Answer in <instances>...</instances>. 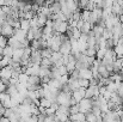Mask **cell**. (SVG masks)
<instances>
[{"mask_svg": "<svg viewBox=\"0 0 123 122\" xmlns=\"http://www.w3.org/2000/svg\"><path fill=\"white\" fill-rule=\"evenodd\" d=\"M71 99H72V93H67L63 91H60L56 97V103L59 105L63 107H71Z\"/></svg>", "mask_w": 123, "mask_h": 122, "instance_id": "cell-1", "label": "cell"}, {"mask_svg": "<svg viewBox=\"0 0 123 122\" xmlns=\"http://www.w3.org/2000/svg\"><path fill=\"white\" fill-rule=\"evenodd\" d=\"M92 104H93V99H91V98H82L81 101L78 103V105H79V111L82 113V114H86V113H88V111H91V109H92Z\"/></svg>", "mask_w": 123, "mask_h": 122, "instance_id": "cell-2", "label": "cell"}, {"mask_svg": "<svg viewBox=\"0 0 123 122\" xmlns=\"http://www.w3.org/2000/svg\"><path fill=\"white\" fill-rule=\"evenodd\" d=\"M13 34H14V29H13L10 24H7L6 20H5V22L0 25V35H2V36L10 39V37L13 36Z\"/></svg>", "mask_w": 123, "mask_h": 122, "instance_id": "cell-3", "label": "cell"}, {"mask_svg": "<svg viewBox=\"0 0 123 122\" xmlns=\"http://www.w3.org/2000/svg\"><path fill=\"white\" fill-rule=\"evenodd\" d=\"M98 96H99V86L98 85H90L88 87H86V93H85L86 98L94 99Z\"/></svg>", "mask_w": 123, "mask_h": 122, "instance_id": "cell-4", "label": "cell"}, {"mask_svg": "<svg viewBox=\"0 0 123 122\" xmlns=\"http://www.w3.org/2000/svg\"><path fill=\"white\" fill-rule=\"evenodd\" d=\"M12 78V68L10 66H6L4 68H0V79L8 84V80Z\"/></svg>", "mask_w": 123, "mask_h": 122, "instance_id": "cell-5", "label": "cell"}, {"mask_svg": "<svg viewBox=\"0 0 123 122\" xmlns=\"http://www.w3.org/2000/svg\"><path fill=\"white\" fill-rule=\"evenodd\" d=\"M59 51H60L62 55H69V54H71V51H72V44H71L69 39H67L66 41H63V42L61 43Z\"/></svg>", "mask_w": 123, "mask_h": 122, "instance_id": "cell-6", "label": "cell"}, {"mask_svg": "<svg viewBox=\"0 0 123 122\" xmlns=\"http://www.w3.org/2000/svg\"><path fill=\"white\" fill-rule=\"evenodd\" d=\"M85 93H86V89L85 87H79V89H77L72 92V98L77 103H79L82 98H85Z\"/></svg>", "mask_w": 123, "mask_h": 122, "instance_id": "cell-7", "label": "cell"}, {"mask_svg": "<svg viewBox=\"0 0 123 122\" xmlns=\"http://www.w3.org/2000/svg\"><path fill=\"white\" fill-rule=\"evenodd\" d=\"M42 55L41 50H32L31 49V54H30V62L31 64H36V65H41L42 61Z\"/></svg>", "mask_w": 123, "mask_h": 122, "instance_id": "cell-8", "label": "cell"}, {"mask_svg": "<svg viewBox=\"0 0 123 122\" xmlns=\"http://www.w3.org/2000/svg\"><path fill=\"white\" fill-rule=\"evenodd\" d=\"M40 65H36V64H30L28 67H25V73L28 76H38V72H40Z\"/></svg>", "mask_w": 123, "mask_h": 122, "instance_id": "cell-9", "label": "cell"}, {"mask_svg": "<svg viewBox=\"0 0 123 122\" xmlns=\"http://www.w3.org/2000/svg\"><path fill=\"white\" fill-rule=\"evenodd\" d=\"M7 44L10 45V47H12L13 49H19V48H24V45L22 44V42H19V41L17 40L14 36H12V37H10L8 40H7Z\"/></svg>", "mask_w": 123, "mask_h": 122, "instance_id": "cell-10", "label": "cell"}, {"mask_svg": "<svg viewBox=\"0 0 123 122\" xmlns=\"http://www.w3.org/2000/svg\"><path fill=\"white\" fill-rule=\"evenodd\" d=\"M79 78L90 80L92 78V71H91V68H82V70H80L79 71Z\"/></svg>", "mask_w": 123, "mask_h": 122, "instance_id": "cell-11", "label": "cell"}, {"mask_svg": "<svg viewBox=\"0 0 123 122\" xmlns=\"http://www.w3.org/2000/svg\"><path fill=\"white\" fill-rule=\"evenodd\" d=\"M110 102H112L114 104H116L117 107H121L122 108L123 107V97H121L118 93H112V96H111V98L109 99Z\"/></svg>", "mask_w": 123, "mask_h": 122, "instance_id": "cell-12", "label": "cell"}, {"mask_svg": "<svg viewBox=\"0 0 123 122\" xmlns=\"http://www.w3.org/2000/svg\"><path fill=\"white\" fill-rule=\"evenodd\" d=\"M103 30H104V26H102V25H99V24H96V25H93L92 26V34H93V36L96 37V39H99V37H102V34H103Z\"/></svg>", "mask_w": 123, "mask_h": 122, "instance_id": "cell-13", "label": "cell"}, {"mask_svg": "<svg viewBox=\"0 0 123 122\" xmlns=\"http://www.w3.org/2000/svg\"><path fill=\"white\" fill-rule=\"evenodd\" d=\"M23 53H24V48L14 49V51H13L11 59H12L13 61H16V62H20V59H22V56H23Z\"/></svg>", "mask_w": 123, "mask_h": 122, "instance_id": "cell-14", "label": "cell"}, {"mask_svg": "<svg viewBox=\"0 0 123 122\" xmlns=\"http://www.w3.org/2000/svg\"><path fill=\"white\" fill-rule=\"evenodd\" d=\"M13 36L19 41V42H23L24 40H26V31H24V30H22V29H14Z\"/></svg>", "mask_w": 123, "mask_h": 122, "instance_id": "cell-15", "label": "cell"}, {"mask_svg": "<svg viewBox=\"0 0 123 122\" xmlns=\"http://www.w3.org/2000/svg\"><path fill=\"white\" fill-rule=\"evenodd\" d=\"M65 4H66V7L68 8V11L72 12V13L79 8L78 7V1H75V0H66Z\"/></svg>", "mask_w": 123, "mask_h": 122, "instance_id": "cell-16", "label": "cell"}, {"mask_svg": "<svg viewBox=\"0 0 123 122\" xmlns=\"http://www.w3.org/2000/svg\"><path fill=\"white\" fill-rule=\"evenodd\" d=\"M36 19H37V25L38 28H44L47 20H48V17H45L44 14H42L41 12H37L36 13Z\"/></svg>", "mask_w": 123, "mask_h": 122, "instance_id": "cell-17", "label": "cell"}, {"mask_svg": "<svg viewBox=\"0 0 123 122\" xmlns=\"http://www.w3.org/2000/svg\"><path fill=\"white\" fill-rule=\"evenodd\" d=\"M69 120L73 122H81L85 121V114L82 113H77V114H73V115H69Z\"/></svg>", "mask_w": 123, "mask_h": 122, "instance_id": "cell-18", "label": "cell"}, {"mask_svg": "<svg viewBox=\"0 0 123 122\" xmlns=\"http://www.w3.org/2000/svg\"><path fill=\"white\" fill-rule=\"evenodd\" d=\"M49 8H50L51 14H56V13L61 12V5H60V2H59L57 0H55V2L49 6Z\"/></svg>", "mask_w": 123, "mask_h": 122, "instance_id": "cell-19", "label": "cell"}, {"mask_svg": "<svg viewBox=\"0 0 123 122\" xmlns=\"http://www.w3.org/2000/svg\"><path fill=\"white\" fill-rule=\"evenodd\" d=\"M19 29H22L24 31H28L30 29V20L24 19V18L19 19Z\"/></svg>", "mask_w": 123, "mask_h": 122, "instance_id": "cell-20", "label": "cell"}, {"mask_svg": "<svg viewBox=\"0 0 123 122\" xmlns=\"http://www.w3.org/2000/svg\"><path fill=\"white\" fill-rule=\"evenodd\" d=\"M13 51H14V49L12 48V47H10L8 44L5 47V48H2V50H1V54H2V56H7V58H11L12 56V54H13Z\"/></svg>", "mask_w": 123, "mask_h": 122, "instance_id": "cell-21", "label": "cell"}, {"mask_svg": "<svg viewBox=\"0 0 123 122\" xmlns=\"http://www.w3.org/2000/svg\"><path fill=\"white\" fill-rule=\"evenodd\" d=\"M41 66V65H40ZM50 70L51 68H49V67H43L41 66L40 67V72H38V77L40 78H44V77H49V73H50Z\"/></svg>", "mask_w": 123, "mask_h": 122, "instance_id": "cell-22", "label": "cell"}, {"mask_svg": "<svg viewBox=\"0 0 123 122\" xmlns=\"http://www.w3.org/2000/svg\"><path fill=\"white\" fill-rule=\"evenodd\" d=\"M28 84H30V85H42L41 78H40L38 76H29Z\"/></svg>", "mask_w": 123, "mask_h": 122, "instance_id": "cell-23", "label": "cell"}, {"mask_svg": "<svg viewBox=\"0 0 123 122\" xmlns=\"http://www.w3.org/2000/svg\"><path fill=\"white\" fill-rule=\"evenodd\" d=\"M114 51H115V54H116V56H117V58L123 59V44L117 43V44L114 47Z\"/></svg>", "mask_w": 123, "mask_h": 122, "instance_id": "cell-24", "label": "cell"}, {"mask_svg": "<svg viewBox=\"0 0 123 122\" xmlns=\"http://www.w3.org/2000/svg\"><path fill=\"white\" fill-rule=\"evenodd\" d=\"M67 85L69 86V89L72 90V92H73L74 90H77V89L80 87V86H79V83H78V79H68Z\"/></svg>", "mask_w": 123, "mask_h": 122, "instance_id": "cell-25", "label": "cell"}, {"mask_svg": "<svg viewBox=\"0 0 123 122\" xmlns=\"http://www.w3.org/2000/svg\"><path fill=\"white\" fill-rule=\"evenodd\" d=\"M28 80H29V76H28L25 72H22V73L18 74V83H19V84L26 85V84H28Z\"/></svg>", "mask_w": 123, "mask_h": 122, "instance_id": "cell-26", "label": "cell"}, {"mask_svg": "<svg viewBox=\"0 0 123 122\" xmlns=\"http://www.w3.org/2000/svg\"><path fill=\"white\" fill-rule=\"evenodd\" d=\"M6 92L12 97V96H16L18 93V90H17V85H7V89H6Z\"/></svg>", "mask_w": 123, "mask_h": 122, "instance_id": "cell-27", "label": "cell"}, {"mask_svg": "<svg viewBox=\"0 0 123 122\" xmlns=\"http://www.w3.org/2000/svg\"><path fill=\"white\" fill-rule=\"evenodd\" d=\"M91 30H92V25H91L88 22H84L81 29H80V32H81V34H86V35H87Z\"/></svg>", "mask_w": 123, "mask_h": 122, "instance_id": "cell-28", "label": "cell"}, {"mask_svg": "<svg viewBox=\"0 0 123 122\" xmlns=\"http://www.w3.org/2000/svg\"><path fill=\"white\" fill-rule=\"evenodd\" d=\"M50 104H51V102L50 101H48L47 98H40V107H42V108H44V109H47V108H49L50 107Z\"/></svg>", "mask_w": 123, "mask_h": 122, "instance_id": "cell-29", "label": "cell"}, {"mask_svg": "<svg viewBox=\"0 0 123 122\" xmlns=\"http://www.w3.org/2000/svg\"><path fill=\"white\" fill-rule=\"evenodd\" d=\"M102 37H103L104 40H109V39H111V37H112V31L109 30V29H106V28H104L103 34H102Z\"/></svg>", "mask_w": 123, "mask_h": 122, "instance_id": "cell-30", "label": "cell"}, {"mask_svg": "<svg viewBox=\"0 0 123 122\" xmlns=\"http://www.w3.org/2000/svg\"><path fill=\"white\" fill-rule=\"evenodd\" d=\"M105 51H106V48H99V49H97V51H96L97 59L98 60H102L104 58V55H105Z\"/></svg>", "mask_w": 123, "mask_h": 122, "instance_id": "cell-31", "label": "cell"}, {"mask_svg": "<svg viewBox=\"0 0 123 122\" xmlns=\"http://www.w3.org/2000/svg\"><path fill=\"white\" fill-rule=\"evenodd\" d=\"M10 61H11V58L2 56V59L0 60V68H4V67L8 66V65H10Z\"/></svg>", "mask_w": 123, "mask_h": 122, "instance_id": "cell-32", "label": "cell"}, {"mask_svg": "<svg viewBox=\"0 0 123 122\" xmlns=\"http://www.w3.org/2000/svg\"><path fill=\"white\" fill-rule=\"evenodd\" d=\"M51 49L50 48H44V49H42L41 50V55H42V58H47V59H49L50 58V55H51Z\"/></svg>", "mask_w": 123, "mask_h": 122, "instance_id": "cell-33", "label": "cell"}, {"mask_svg": "<svg viewBox=\"0 0 123 122\" xmlns=\"http://www.w3.org/2000/svg\"><path fill=\"white\" fill-rule=\"evenodd\" d=\"M96 51H97V48H90V47H87V49L84 51V54L85 55H87V56H96Z\"/></svg>", "mask_w": 123, "mask_h": 122, "instance_id": "cell-34", "label": "cell"}, {"mask_svg": "<svg viewBox=\"0 0 123 122\" xmlns=\"http://www.w3.org/2000/svg\"><path fill=\"white\" fill-rule=\"evenodd\" d=\"M75 62L77 61H69V62H67L65 66H66V68H67V72H68V74L72 72V71H74L75 70Z\"/></svg>", "mask_w": 123, "mask_h": 122, "instance_id": "cell-35", "label": "cell"}, {"mask_svg": "<svg viewBox=\"0 0 123 122\" xmlns=\"http://www.w3.org/2000/svg\"><path fill=\"white\" fill-rule=\"evenodd\" d=\"M41 66L43 67H49V68H51L53 67V62L50 61V59H47V58H43L41 61Z\"/></svg>", "mask_w": 123, "mask_h": 122, "instance_id": "cell-36", "label": "cell"}, {"mask_svg": "<svg viewBox=\"0 0 123 122\" xmlns=\"http://www.w3.org/2000/svg\"><path fill=\"white\" fill-rule=\"evenodd\" d=\"M90 14H91V12H90V11L84 10V11L81 12V20H84V22H87V20H88V18H90Z\"/></svg>", "mask_w": 123, "mask_h": 122, "instance_id": "cell-37", "label": "cell"}, {"mask_svg": "<svg viewBox=\"0 0 123 122\" xmlns=\"http://www.w3.org/2000/svg\"><path fill=\"white\" fill-rule=\"evenodd\" d=\"M77 113H79V105L78 104L71 105L69 107V115H73V114H77Z\"/></svg>", "mask_w": 123, "mask_h": 122, "instance_id": "cell-38", "label": "cell"}, {"mask_svg": "<svg viewBox=\"0 0 123 122\" xmlns=\"http://www.w3.org/2000/svg\"><path fill=\"white\" fill-rule=\"evenodd\" d=\"M78 83H79V86L80 87H88V85H90V83H88V80H86V79H81V78H79L78 79Z\"/></svg>", "mask_w": 123, "mask_h": 122, "instance_id": "cell-39", "label": "cell"}, {"mask_svg": "<svg viewBox=\"0 0 123 122\" xmlns=\"http://www.w3.org/2000/svg\"><path fill=\"white\" fill-rule=\"evenodd\" d=\"M56 68H57V71H59L60 76L68 74V72H67V68H66V66H65V65H63V66H60V67H56Z\"/></svg>", "mask_w": 123, "mask_h": 122, "instance_id": "cell-40", "label": "cell"}, {"mask_svg": "<svg viewBox=\"0 0 123 122\" xmlns=\"http://www.w3.org/2000/svg\"><path fill=\"white\" fill-rule=\"evenodd\" d=\"M94 7H96V4H94V2H93L92 0H88V1H87V6H86V10H87V11H90V12H92Z\"/></svg>", "mask_w": 123, "mask_h": 122, "instance_id": "cell-41", "label": "cell"}, {"mask_svg": "<svg viewBox=\"0 0 123 122\" xmlns=\"http://www.w3.org/2000/svg\"><path fill=\"white\" fill-rule=\"evenodd\" d=\"M7 40H8L7 37L0 35V47H1V48H5V47L7 45Z\"/></svg>", "mask_w": 123, "mask_h": 122, "instance_id": "cell-42", "label": "cell"}, {"mask_svg": "<svg viewBox=\"0 0 123 122\" xmlns=\"http://www.w3.org/2000/svg\"><path fill=\"white\" fill-rule=\"evenodd\" d=\"M87 1H88V0H79V1H78V7H79V8H82V10H86Z\"/></svg>", "mask_w": 123, "mask_h": 122, "instance_id": "cell-43", "label": "cell"}, {"mask_svg": "<svg viewBox=\"0 0 123 122\" xmlns=\"http://www.w3.org/2000/svg\"><path fill=\"white\" fill-rule=\"evenodd\" d=\"M44 1L45 0H35V4L38 5L40 7H42V6H44Z\"/></svg>", "mask_w": 123, "mask_h": 122, "instance_id": "cell-44", "label": "cell"}, {"mask_svg": "<svg viewBox=\"0 0 123 122\" xmlns=\"http://www.w3.org/2000/svg\"><path fill=\"white\" fill-rule=\"evenodd\" d=\"M0 122H11V121H10V120H8L7 117H5V116H2V117L0 119Z\"/></svg>", "mask_w": 123, "mask_h": 122, "instance_id": "cell-45", "label": "cell"}, {"mask_svg": "<svg viewBox=\"0 0 123 122\" xmlns=\"http://www.w3.org/2000/svg\"><path fill=\"white\" fill-rule=\"evenodd\" d=\"M118 20H120L121 24H123V13H121V14L118 16Z\"/></svg>", "mask_w": 123, "mask_h": 122, "instance_id": "cell-46", "label": "cell"}, {"mask_svg": "<svg viewBox=\"0 0 123 122\" xmlns=\"http://www.w3.org/2000/svg\"><path fill=\"white\" fill-rule=\"evenodd\" d=\"M92 1H93V2L96 4V6H98V5H99V4H100V2H102L103 0H92Z\"/></svg>", "mask_w": 123, "mask_h": 122, "instance_id": "cell-47", "label": "cell"}, {"mask_svg": "<svg viewBox=\"0 0 123 122\" xmlns=\"http://www.w3.org/2000/svg\"><path fill=\"white\" fill-rule=\"evenodd\" d=\"M120 74H123V64H122V66H121V70H120Z\"/></svg>", "mask_w": 123, "mask_h": 122, "instance_id": "cell-48", "label": "cell"}, {"mask_svg": "<svg viewBox=\"0 0 123 122\" xmlns=\"http://www.w3.org/2000/svg\"><path fill=\"white\" fill-rule=\"evenodd\" d=\"M121 83H123V74H121Z\"/></svg>", "mask_w": 123, "mask_h": 122, "instance_id": "cell-49", "label": "cell"}, {"mask_svg": "<svg viewBox=\"0 0 123 122\" xmlns=\"http://www.w3.org/2000/svg\"><path fill=\"white\" fill-rule=\"evenodd\" d=\"M1 117H2V114H1V113H0V119H1Z\"/></svg>", "mask_w": 123, "mask_h": 122, "instance_id": "cell-50", "label": "cell"}, {"mask_svg": "<svg viewBox=\"0 0 123 122\" xmlns=\"http://www.w3.org/2000/svg\"><path fill=\"white\" fill-rule=\"evenodd\" d=\"M75 1H79V0H75Z\"/></svg>", "mask_w": 123, "mask_h": 122, "instance_id": "cell-51", "label": "cell"}, {"mask_svg": "<svg viewBox=\"0 0 123 122\" xmlns=\"http://www.w3.org/2000/svg\"><path fill=\"white\" fill-rule=\"evenodd\" d=\"M122 109H123V107H122Z\"/></svg>", "mask_w": 123, "mask_h": 122, "instance_id": "cell-52", "label": "cell"}]
</instances>
